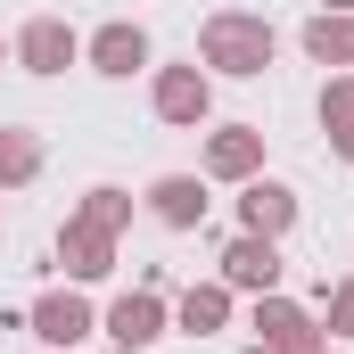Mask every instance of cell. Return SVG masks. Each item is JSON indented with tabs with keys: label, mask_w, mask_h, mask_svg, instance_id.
<instances>
[{
	"label": "cell",
	"mask_w": 354,
	"mask_h": 354,
	"mask_svg": "<svg viewBox=\"0 0 354 354\" xmlns=\"http://www.w3.org/2000/svg\"><path fill=\"white\" fill-rule=\"evenodd\" d=\"M272 58H280V33H272V17H256V8H214V17L198 25V66H206V75L256 83Z\"/></svg>",
	"instance_id": "obj_1"
},
{
	"label": "cell",
	"mask_w": 354,
	"mask_h": 354,
	"mask_svg": "<svg viewBox=\"0 0 354 354\" xmlns=\"http://www.w3.org/2000/svg\"><path fill=\"white\" fill-rule=\"evenodd\" d=\"M149 107H157V124H181V132H198L206 115H214V75L189 58V66H157L149 75Z\"/></svg>",
	"instance_id": "obj_2"
},
{
	"label": "cell",
	"mask_w": 354,
	"mask_h": 354,
	"mask_svg": "<svg viewBox=\"0 0 354 354\" xmlns=\"http://www.w3.org/2000/svg\"><path fill=\"white\" fill-rule=\"evenodd\" d=\"M8 58H17L25 75H66V66L83 58V33H75L66 17H25V25L8 33Z\"/></svg>",
	"instance_id": "obj_3"
},
{
	"label": "cell",
	"mask_w": 354,
	"mask_h": 354,
	"mask_svg": "<svg viewBox=\"0 0 354 354\" xmlns=\"http://www.w3.org/2000/svg\"><path fill=\"white\" fill-rule=\"evenodd\" d=\"M198 174L206 181H256L264 174V124H214L206 132V149H198Z\"/></svg>",
	"instance_id": "obj_4"
},
{
	"label": "cell",
	"mask_w": 354,
	"mask_h": 354,
	"mask_svg": "<svg viewBox=\"0 0 354 354\" xmlns=\"http://www.w3.org/2000/svg\"><path fill=\"white\" fill-rule=\"evenodd\" d=\"M99 330H107L115 346H140V354H149L165 330H174V305H165V288H124V297L99 313Z\"/></svg>",
	"instance_id": "obj_5"
},
{
	"label": "cell",
	"mask_w": 354,
	"mask_h": 354,
	"mask_svg": "<svg viewBox=\"0 0 354 354\" xmlns=\"http://www.w3.org/2000/svg\"><path fill=\"white\" fill-rule=\"evenodd\" d=\"M25 330H33L50 354H75L91 330H99V313H91V297H83V288H50V297L25 313Z\"/></svg>",
	"instance_id": "obj_6"
},
{
	"label": "cell",
	"mask_w": 354,
	"mask_h": 354,
	"mask_svg": "<svg viewBox=\"0 0 354 354\" xmlns=\"http://www.w3.org/2000/svg\"><path fill=\"white\" fill-rule=\"evenodd\" d=\"M83 58H91V75H107V83L140 75V66H149V25H132V17H107V25L83 41Z\"/></svg>",
	"instance_id": "obj_7"
},
{
	"label": "cell",
	"mask_w": 354,
	"mask_h": 354,
	"mask_svg": "<svg viewBox=\"0 0 354 354\" xmlns=\"http://www.w3.org/2000/svg\"><path fill=\"white\" fill-rule=\"evenodd\" d=\"M256 338L280 346V354H322V322H313L297 297H280V288H272V297H256Z\"/></svg>",
	"instance_id": "obj_8"
},
{
	"label": "cell",
	"mask_w": 354,
	"mask_h": 354,
	"mask_svg": "<svg viewBox=\"0 0 354 354\" xmlns=\"http://www.w3.org/2000/svg\"><path fill=\"white\" fill-rule=\"evenodd\" d=\"M50 256H58V272H66L75 288H83V280H107V272H115V231H91L83 214H66V231H58Z\"/></svg>",
	"instance_id": "obj_9"
},
{
	"label": "cell",
	"mask_w": 354,
	"mask_h": 354,
	"mask_svg": "<svg viewBox=\"0 0 354 354\" xmlns=\"http://www.w3.org/2000/svg\"><path fill=\"white\" fill-rule=\"evenodd\" d=\"M223 288H231V297H239V288H248V297H272V288H280V239L239 231V239L223 248Z\"/></svg>",
	"instance_id": "obj_10"
},
{
	"label": "cell",
	"mask_w": 354,
	"mask_h": 354,
	"mask_svg": "<svg viewBox=\"0 0 354 354\" xmlns=\"http://www.w3.org/2000/svg\"><path fill=\"white\" fill-rule=\"evenodd\" d=\"M239 231H256V239H288L297 231V189L288 181H239Z\"/></svg>",
	"instance_id": "obj_11"
},
{
	"label": "cell",
	"mask_w": 354,
	"mask_h": 354,
	"mask_svg": "<svg viewBox=\"0 0 354 354\" xmlns=\"http://www.w3.org/2000/svg\"><path fill=\"white\" fill-rule=\"evenodd\" d=\"M149 214L165 231H198L206 223V174H157L149 181Z\"/></svg>",
	"instance_id": "obj_12"
},
{
	"label": "cell",
	"mask_w": 354,
	"mask_h": 354,
	"mask_svg": "<svg viewBox=\"0 0 354 354\" xmlns=\"http://www.w3.org/2000/svg\"><path fill=\"white\" fill-rule=\"evenodd\" d=\"M223 322H231V288H223V280H189L181 305H174V330L181 338H214Z\"/></svg>",
	"instance_id": "obj_13"
},
{
	"label": "cell",
	"mask_w": 354,
	"mask_h": 354,
	"mask_svg": "<svg viewBox=\"0 0 354 354\" xmlns=\"http://www.w3.org/2000/svg\"><path fill=\"white\" fill-rule=\"evenodd\" d=\"M297 41H305V58H313V66H338V75L354 66V17H338V8H313Z\"/></svg>",
	"instance_id": "obj_14"
},
{
	"label": "cell",
	"mask_w": 354,
	"mask_h": 354,
	"mask_svg": "<svg viewBox=\"0 0 354 354\" xmlns=\"http://www.w3.org/2000/svg\"><path fill=\"white\" fill-rule=\"evenodd\" d=\"M322 132H330V157L354 165V75H330L322 83Z\"/></svg>",
	"instance_id": "obj_15"
},
{
	"label": "cell",
	"mask_w": 354,
	"mask_h": 354,
	"mask_svg": "<svg viewBox=\"0 0 354 354\" xmlns=\"http://www.w3.org/2000/svg\"><path fill=\"white\" fill-rule=\"evenodd\" d=\"M25 181H41V132L0 124V198H8V189H25Z\"/></svg>",
	"instance_id": "obj_16"
},
{
	"label": "cell",
	"mask_w": 354,
	"mask_h": 354,
	"mask_svg": "<svg viewBox=\"0 0 354 354\" xmlns=\"http://www.w3.org/2000/svg\"><path fill=\"white\" fill-rule=\"evenodd\" d=\"M75 214H83L91 231H115V239H124V223H132V189H115V181H91Z\"/></svg>",
	"instance_id": "obj_17"
},
{
	"label": "cell",
	"mask_w": 354,
	"mask_h": 354,
	"mask_svg": "<svg viewBox=\"0 0 354 354\" xmlns=\"http://www.w3.org/2000/svg\"><path fill=\"white\" fill-rule=\"evenodd\" d=\"M322 330H330L338 346H354V272L338 280V288H330V313H322Z\"/></svg>",
	"instance_id": "obj_18"
},
{
	"label": "cell",
	"mask_w": 354,
	"mask_h": 354,
	"mask_svg": "<svg viewBox=\"0 0 354 354\" xmlns=\"http://www.w3.org/2000/svg\"><path fill=\"white\" fill-rule=\"evenodd\" d=\"M239 354H280V346H264V338H248V346H239Z\"/></svg>",
	"instance_id": "obj_19"
},
{
	"label": "cell",
	"mask_w": 354,
	"mask_h": 354,
	"mask_svg": "<svg viewBox=\"0 0 354 354\" xmlns=\"http://www.w3.org/2000/svg\"><path fill=\"white\" fill-rule=\"evenodd\" d=\"M322 8H338V17H354V0H322Z\"/></svg>",
	"instance_id": "obj_20"
},
{
	"label": "cell",
	"mask_w": 354,
	"mask_h": 354,
	"mask_svg": "<svg viewBox=\"0 0 354 354\" xmlns=\"http://www.w3.org/2000/svg\"><path fill=\"white\" fill-rule=\"evenodd\" d=\"M107 354H140V346H107Z\"/></svg>",
	"instance_id": "obj_21"
},
{
	"label": "cell",
	"mask_w": 354,
	"mask_h": 354,
	"mask_svg": "<svg viewBox=\"0 0 354 354\" xmlns=\"http://www.w3.org/2000/svg\"><path fill=\"white\" fill-rule=\"evenodd\" d=\"M0 66H8V41H0Z\"/></svg>",
	"instance_id": "obj_22"
},
{
	"label": "cell",
	"mask_w": 354,
	"mask_h": 354,
	"mask_svg": "<svg viewBox=\"0 0 354 354\" xmlns=\"http://www.w3.org/2000/svg\"><path fill=\"white\" fill-rule=\"evenodd\" d=\"M322 354H346V346H322Z\"/></svg>",
	"instance_id": "obj_23"
}]
</instances>
